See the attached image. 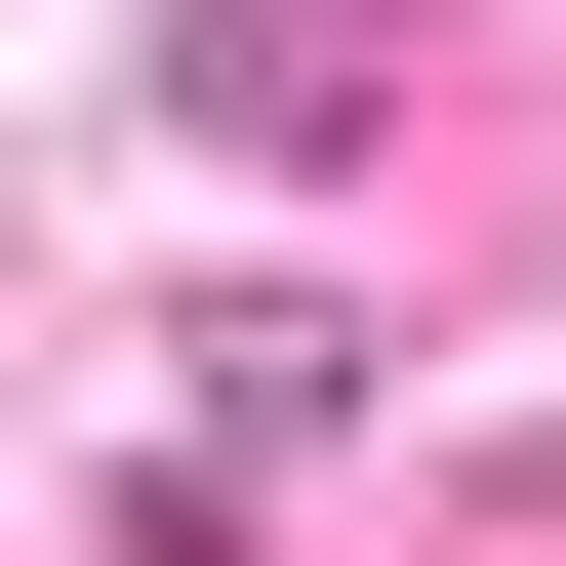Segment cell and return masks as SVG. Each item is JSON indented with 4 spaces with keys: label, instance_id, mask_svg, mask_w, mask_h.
Here are the masks:
<instances>
[{
    "label": "cell",
    "instance_id": "cell-1",
    "mask_svg": "<svg viewBox=\"0 0 566 566\" xmlns=\"http://www.w3.org/2000/svg\"><path fill=\"white\" fill-rule=\"evenodd\" d=\"M163 82H202V122H243V163H365V0H202Z\"/></svg>",
    "mask_w": 566,
    "mask_h": 566
}]
</instances>
